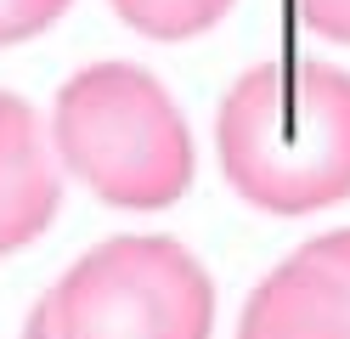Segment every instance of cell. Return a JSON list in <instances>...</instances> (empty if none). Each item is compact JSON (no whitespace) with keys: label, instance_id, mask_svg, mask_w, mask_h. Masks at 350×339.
Masks as SVG:
<instances>
[{"label":"cell","instance_id":"52a82bcc","mask_svg":"<svg viewBox=\"0 0 350 339\" xmlns=\"http://www.w3.org/2000/svg\"><path fill=\"white\" fill-rule=\"evenodd\" d=\"M68 12V0H0V45L34 40Z\"/></svg>","mask_w":350,"mask_h":339},{"label":"cell","instance_id":"277c9868","mask_svg":"<svg viewBox=\"0 0 350 339\" xmlns=\"http://www.w3.org/2000/svg\"><path fill=\"white\" fill-rule=\"evenodd\" d=\"M62 210L57 153L46 142L40 113L0 90V255L29 249Z\"/></svg>","mask_w":350,"mask_h":339},{"label":"cell","instance_id":"ba28073f","mask_svg":"<svg viewBox=\"0 0 350 339\" xmlns=\"http://www.w3.org/2000/svg\"><path fill=\"white\" fill-rule=\"evenodd\" d=\"M294 17L305 29H317L322 40L350 45V0H294Z\"/></svg>","mask_w":350,"mask_h":339},{"label":"cell","instance_id":"30bf717a","mask_svg":"<svg viewBox=\"0 0 350 339\" xmlns=\"http://www.w3.org/2000/svg\"><path fill=\"white\" fill-rule=\"evenodd\" d=\"M23 339H62L57 334V323H51V305L40 300L34 311H29V323H23Z\"/></svg>","mask_w":350,"mask_h":339},{"label":"cell","instance_id":"9c48e42d","mask_svg":"<svg viewBox=\"0 0 350 339\" xmlns=\"http://www.w3.org/2000/svg\"><path fill=\"white\" fill-rule=\"evenodd\" d=\"M305 249H311L317 260H327V266H334L339 277L350 283V226H339V232H322V238H311Z\"/></svg>","mask_w":350,"mask_h":339},{"label":"cell","instance_id":"3957f363","mask_svg":"<svg viewBox=\"0 0 350 339\" xmlns=\"http://www.w3.org/2000/svg\"><path fill=\"white\" fill-rule=\"evenodd\" d=\"M62 339H209L215 288L175 238H113L46 294Z\"/></svg>","mask_w":350,"mask_h":339},{"label":"cell","instance_id":"7a4b0ae2","mask_svg":"<svg viewBox=\"0 0 350 339\" xmlns=\"http://www.w3.org/2000/svg\"><path fill=\"white\" fill-rule=\"evenodd\" d=\"M51 153L113 210H170L192 187V130L136 62H91L57 90Z\"/></svg>","mask_w":350,"mask_h":339},{"label":"cell","instance_id":"8992f818","mask_svg":"<svg viewBox=\"0 0 350 339\" xmlns=\"http://www.w3.org/2000/svg\"><path fill=\"white\" fill-rule=\"evenodd\" d=\"M113 12L147 40H192L215 29L232 12V0H113Z\"/></svg>","mask_w":350,"mask_h":339},{"label":"cell","instance_id":"6da1fadb","mask_svg":"<svg viewBox=\"0 0 350 339\" xmlns=\"http://www.w3.org/2000/svg\"><path fill=\"white\" fill-rule=\"evenodd\" d=\"M232 192L266 215H311L350 198V74L327 62L249 68L215 113Z\"/></svg>","mask_w":350,"mask_h":339},{"label":"cell","instance_id":"5b68a950","mask_svg":"<svg viewBox=\"0 0 350 339\" xmlns=\"http://www.w3.org/2000/svg\"><path fill=\"white\" fill-rule=\"evenodd\" d=\"M237 339H350V283L311 249H299L271 277H260Z\"/></svg>","mask_w":350,"mask_h":339}]
</instances>
